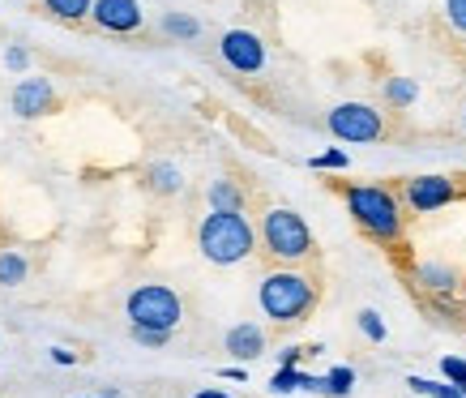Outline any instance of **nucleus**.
Segmentation results:
<instances>
[{
  "mask_svg": "<svg viewBox=\"0 0 466 398\" xmlns=\"http://www.w3.org/2000/svg\"><path fill=\"white\" fill-rule=\"evenodd\" d=\"M198 249L214 266H236L257 249V231L244 210H210L198 228Z\"/></svg>",
  "mask_w": 466,
  "mask_h": 398,
  "instance_id": "f257e3e1",
  "label": "nucleus"
},
{
  "mask_svg": "<svg viewBox=\"0 0 466 398\" xmlns=\"http://www.w3.org/2000/svg\"><path fill=\"white\" fill-rule=\"evenodd\" d=\"M347 210L360 228L381 244H398L402 240V206L390 189L381 185H351L347 189Z\"/></svg>",
  "mask_w": 466,
  "mask_h": 398,
  "instance_id": "f03ea898",
  "label": "nucleus"
},
{
  "mask_svg": "<svg viewBox=\"0 0 466 398\" xmlns=\"http://www.w3.org/2000/svg\"><path fill=\"white\" fill-rule=\"evenodd\" d=\"M257 300H261V313H266L269 321H299V317L312 313V304H317V287H312L304 274H296V270H274V274L261 279Z\"/></svg>",
  "mask_w": 466,
  "mask_h": 398,
  "instance_id": "7ed1b4c3",
  "label": "nucleus"
},
{
  "mask_svg": "<svg viewBox=\"0 0 466 398\" xmlns=\"http://www.w3.org/2000/svg\"><path fill=\"white\" fill-rule=\"evenodd\" d=\"M261 244H266V253L279 257V261H304V257L312 253V231L296 210L274 206V210H266V219H261Z\"/></svg>",
  "mask_w": 466,
  "mask_h": 398,
  "instance_id": "20e7f679",
  "label": "nucleus"
},
{
  "mask_svg": "<svg viewBox=\"0 0 466 398\" xmlns=\"http://www.w3.org/2000/svg\"><path fill=\"white\" fill-rule=\"evenodd\" d=\"M125 313H128V321H133V326L167 330V334H171V330L180 326L184 304H180V296H176L171 287H163V283H146V287H137V291L128 296Z\"/></svg>",
  "mask_w": 466,
  "mask_h": 398,
  "instance_id": "39448f33",
  "label": "nucleus"
},
{
  "mask_svg": "<svg viewBox=\"0 0 466 398\" xmlns=\"http://www.w3.org/2000/svg\"><path fill=\"white\" fill-rule=\"evenodd\" d=\"M325 128L347 146H368L385 138V116L377 107H368V103H339L325 116Z\"/></svg>",
  "mask_w": 466,
  "mask_h": 398,
  "instance_id": "423d86ee",
  "label": "nucleus"
},
{
  "mask_svg": "<svg viewBox=\"0 0 466 398\" xmlns=\"http://www.w3.org/2000/svg\"><path fill=\"white\" fill-rule=\"evenodd\" d=\"M402 198H407V206L415 214H432L458 198V185H453L450 176H410Z\"/></svg>",
  "mask_w": 466,
  "mask_h": 398,
  "instance_id": "0eeeda50",
  "label": "nucleus"
},
{
  "mask_svg": "<svg viewBox=\"0 0 466 398\" xmlns=\"http://www.w3.org/2000/svg\"><path fill=\"white\" fill-rule=\"evenodd\" d=\"M223 60L236 73H261L266 69V43L257 39L253 30H227L223 43H218Z\"/></svg>",
  "mask_w": 466,
  "mask_h": 398,
  "instance_id": "6e6552de",
  "label": "nucleus"
},
{
  "mask_svg": "<svg viewBox=\"0 0 466 398\" xmlns=\"http://www.w3.org/2000/svg\"><path fill=\"white\" fill-rule=\"evenodd\" d=\"M95 22L112 35H133L142 26V5L137 0H95Z\"/></svg>",
  "mask_w": 466,
  "mask_h": 398,
  "instance_id": "1a4fd4ad",
  "label": "nucleus"
},
{
  "mask_svg": "<svg viewBox=\"0 0 466 398\" xmlns=\"http://www.w3.org/2000/svg\"><path fill=\"white\" fill-rule=\"evenodd\" d=\"M52 99H56V90H52L47 77H22L14 90V112L22 120H35V116L52 112Z\"/></svg>",
  "mask_w": 466,
  "mask_h": 398,
  "instance_id": "9d476101",
  "label": "nucleus"
},
{
  "mask_svg": "<svg viewBox=\"0 0 466 398\" xmlns=\"http://www.w3.org/2000/svg\"><path fill=\"white\" fill-rule=\"evenodd\" d=\"M227 352L240 360H257L261 352H266V334H261V326H253V321H240V326H231L227 330Z\"/></svg>",
  "mask_w": 466,
  "mask_h": 398,
  "instance_id": "9b49d317",
  "label": "nucleus"
},
{
  "mask_svg": "<svg viewBox=\"0 0 466 398\" xmlns=\"http://www.w3.org/2000/svg\"><path fill=\"white\" fill-rule=\"evenodd\" d=\"M415 283L428 287V291H453L458 287V274L450 266H441V261H420L415 266Z\"/></svg>",
  "mask_w": 466,
  "mask_h": 398,
  "instance_id": "f8f14e48",
  "label": "nucleus"
},
{
  "mask_svg": "<svg viewBox=\"0 0 466 398\" xmlns=\"http://www.w3.org/2000/svg\"><path fill=\"white\" fill-rule=\"evenodd\" d=\"M206 201H210V210H244V193L236 180H210Z\"/></svg>",
  "mask_w": 466,
  "mask_h": 398,
  "instance_id": "ddd939ff",
  "label": "nucleus"
},
{
  "mask_svg": "<svg viewBox=\"0 0 466 398\" xmlns=\"http://www.w3.org/2000/svg\"><path fill=\"white\" fill-rule=\"evenodd\" d=\"M146 176H150V189H155V193H180L184 189V176L176 163H150Z\"/></svg>",
  "mask_w": 466,
  "mask_h": 398,
  "instance_id": "4468645a",
  "label": "nucleus"
},
{
  "mask_svg": "<svg viewBox=\"0 0 466 398\" xmlns=\"http://www.w3.org/2000/svg\"><path fill=\"white\" fill-rule=\"evenodd\" d=\"M407 385L415 390L420 398H466L462 385H453L450 377L445 382H428V377H407Z\"/></svg>",
  "mask_w": 466,
  "mask_h": 398,
  "instance_id": "2eb2a0df",
  "label": "nucleus"
},
{
  "mask_svg": "<svg viewBox=\"0 0 466 398\" xmlns=\"http://www.w3.org/2000/svg\"><path fill=\"white\" fill-rule=\"evenodd\" d=\"M163 35H171V39H198L201 35V22L198 17H188V14H167L163 17Z\"/></svg>",
  "mask_w": 466,
  "mask_h": 398,
  "instance_id": "dca6fc26",
  "label": "nucleus"
},
{
  "mask_svg": "<svg viewBox=\"0 0 466 398\" xmlns=\"http://www.w3.org/2000/svg\"><path fill=\"white\" fill-rule=\"evenodd\" d=\"M43 5L56 17H65V22H82V17L95 14V0H43Z\"/></svg>",
  "mask_w": 466,
  "mask_h": 398,
  "instance_id": "f3484780",
  "label": "nucleus"
},
{
  "mask_svg": "<svg viewBox=\"0 0 466 398\" xmlns=\"http://www.w3.org/2000/svg\"><path fill=\"white\" fill-rule=\"evenodd\" d=\"M26 283V257L22 253H0V287Z\"/></svg>",
  "mask_w": 466,
  "mask_h": 398,
  "instance_id": "a211bd4d",
  "label": "nucleus"
},
{
  "mask_svg": "<svg viewBox=\"0 0 466 398\" xmlns=\"http://www.w3.org/2000/svg\"><path fill=\"white\" fill-rule=\"evenodd\" d=\"M415 95H420V86L410 82V77H390V82H385V99L394 103V107H410Z\"/></svg>",
  "mask_w": 466,
  "mask_h": 398,
  "instance_id": "6ab92c4d",
  "label": "nucleus"
},
{
  "mask_svg": "<svg viewBox=\"0 0 466 398\" xmlns=\"http://www.w3.org/2000/svg\"><path fill=\"white\" fill-rule=\"evenodd\" d=\"M325 382H329V398H347L355 385V369H347V364H339V369L325 372Z\"/></svg>",
  "mask_w": 466,
  "mask_h": 398,
  "instance_id": "aec40b11",
  "label": "nucleus"
},
{
  "mask_svg": "<svg viewBox=\"0 0 466 398\" xmlns=\"http://www.w3.org/2000/svg\"><path fill=\"white\" fill-rule=\"evenodd\" d=\"M312 171H347L351 168V158H347V150H325V155H312L309 158Z\"/></svg>",
  "mask_w": 466,
  "mask_h": 398,
  "instance_id": "412c9836",
  "label": "nucleus"
},
{
  "mask_svg": "<svg viewBox=\"0 0 466 398\" xmlns=\"http://www.w3.org/2000/svg\"><path fill=\"white\" fill-rule=\"evenodd\" d=\"M269 390H274V394H296V390H299V369L279 364V372L269 377Z\"/></svg>",
  "mask_w": 466,
  "mask_h": 398,
  "instance_id": "4be33fe9",
  "label": "nucleus"
},
{
  "mask_svg": "<svg viewBox=\"0 0 466 398\" xmlns=\"http://www.w3.org/2000/svg\"><path fill=\"white\" fill-rule=\"evenodd\" d=\"M360 330H364V339H372V342H385V334H390L377 309H364V313H360Z\"/></svg>",
  "mask_w": 466,
  "mask_h": 398,
  "instance_id": "5701e85b",
  "label": "nucleus"
},
{
  "mask_svg": "<svg viewBox=\"0 0 466 398\" xmlns=\"http://www.w3.org/2000/svg\"><path fill=\"white\" fill-rule=\"evenodd\" d=\"M441 372H445V377H450L453 385H462V390H466V360L445 356V360H441Z\"/></svg>",
  "mask_w": 466,
  "mask_h": 398,
  "instance_id": "b1692460",
  "label": "nucleus"
},
{
  "mask_svg": "<svg viewBox=\"0 0 466 398\" xmlns=\"http://www.w3.org/2000/svg\"><path fill=\"white\" fill-rule=\"evenodd\" d=\"M133 342H142V347H163V342H167V330H146V326H133Z\"/></svg>",
  "mask_w": 466,
  "mask_h": 398,
  "instance_id": "393cba45",
  "label": "nucleus"
},
{
  "mask_svg": "<svg viewBox=\"0 0 466 398\" xmlns=\"http://www.w3.org/2000/svg\"><path fill=\"white\" fill-rule=\"evenodd\" d=\"M445 14H450V26L466 35V0H445Z\"/></svg>",
  "mask_w": 466,
  "mask_h": 398,
  "instance_id": "a878e982",
  "label": "nucleus"
},
{
  "mask_svg": "<svg viewBox=\"0 0 466 398\" xmlns=\"http://www.w3.org/2000/svg\"><path fill=\"white\" fill-rule=\"evenodd\" d=\"M5 65H9L14 73H26L30 52H26V47H9V52H5Z\"/></svg>",
  "mask_w": 466,
  "mask_h": 398,
  "instance_id": "bb28decb",
  "label": "nucleus"
},
{
  "mask_svg": "<svg viewBox=\"0 0 466 398\" xmlns=\"http://www.w3.org/2000/svg\"><path fill=\"white\" fill-rule=\"evenodd\" d=\"M299 356H304V347H287L283 356H279V364H291V369H296V364H299Z\"/></svg>",
  "mask_w": 466,
  "mask_h": 398,
  "instance_id": "cd10ccee",
  "label": "nucleus"
},
{
  "mask_svg": "<svg viewBox=\"0 0 466 398\" xmlns=\"http://www.w3.org/2000/svg\"><path fill=\"white\" fill-rule=\"evenodd\" d=\"M223 377L227 382H248V369H244V364H231V369H223Z\"/></svg>",
  "mask_w": 466,
  "mask_h": 398,
  "instance_id": "c85d7f7f",
  "label": "nucleus"
},
{
  "mask_svg": "<svg viewBox=\"0 0 466 398\" xmlns=\"http://www.w3.org/2000/svg\"><path fill=\"white\" fill-rule=\"evenodd\" d=\"M52 360H56V364H73V352H65V347H52Z\"/></svg>",
  "mask_w": 466,
  "mask_h": 398,
  "instance_id": "c756f323",
  "label": "nucleus"
},
{
  "mask_svg": "<svg viewBox=\"0 0 466 398\" xmlns=\"http://www.w3.org/2000/svg\"><path fill=\"white\" fill-rule=\"evenodd\" d=\"M193 398H231V394H223V390H198Z\"/></svg>",
  "mask_w": 466,
  "mask_h": 398,
  "instance_id": "7c9ffc66",
  "label": "nucleus"
},
{
  "mask_svg": "<svg viewBox=\"0 0 466 398\" xmlns=\"http://www.w3.org/2000/svg\"><path fill=\"white\" fill-rule=\"evenodd\" d=\"M103 398H125V394H120V390H107V394H103Z\"/></svg>",
  "mask_w": 466,
  "mask_h": 398,
  "instance_id": "2f4dec72",
  "label": "nucleus"
},
{
  "mask_svg": "<svg viewBox=\"0 0 466 398\" xmlns=\"http://www.w3.org/2000/svg\"><path fill=\"white\" fill-rule=\"evenodd\" d=\"M462 125H466V116H462Z\"/></svg>",
  "mask_w": 466,
  "mask_h": 398,
  "instance_id": "473e14b6",
  "label": "nucleus"
},
{
  "mask_svg": "<svg viewBox=\"0 0 466 398\" xmlns=\"http://www.w3.org/2000/svg\"><path fill=\"white\" fill-rule=\"evenodd\" d=\"M462 394H466V390H462Z\"/></svg>",
  "mask_w": 466,
  "mask_h": 398,
  "instance_id": "72a5a7b5",
  "label": "nucleus"
}]
</instances>
